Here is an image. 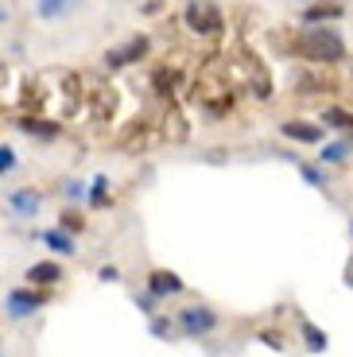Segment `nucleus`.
I'll use <instances>...</instances> for the list:
<instances>
[{"label": "nucleus", "instance_id": "obj_1", "mask_svg": "<svg viewBox=\"0 0 353 357\" xmlns=\"http://www.w3.org/2000/svg\"><path fill=\"white\" fill-rule=\"evenodd\" d=\"M292 47L299 59H310V63H338L345 54V39L334 27H303Z\"/></svg>", "mask_w": 353, "mask_h": 357}, {"label": "nucleus", "instance_id": "obj_2", "mask_svg": "<svg viewBox=\"0 0 353 357\" xmlns=\"http://www.w3.org/2000/svg\"><path fill=\"white\" fill-rule=\"evenodd\" d=\"M175 326L186 338H202V334H210L218 326V311H210V307H183L175 314Z\"/></svg>", "mask_w": 353, "mask_h": 357}, {"label": "nucleus", "instance_id": "obj_3", "mask_svg": "<svg viewBox=\"0 0 353 357\" xmlns=\"http://www.w3.org/2000/svg\"><path fill=\"white\" fill-rule=\"evenodd\" d=\"M43 303H47V295H43V287H16V291H8V314L12 319H31L36 311H43Z\"/></svg>", "mask_w": 353, "mask_h": 357}, {"label": "nucleus", "instance_id": "obj_4", "mask_svg": "<svg viewBox=\"0 0 353 357\" xmlns=\"http://www.w3.org/2000/svg\"><path fill=\"white\" fill-rule=\"evenodd\" d=\"M186 24L195 27V31H206V36H210V31H218V27H221V20H218V12H213L210 4L190 0V4H186Z\"/></svg>", "mask_w": 353, "mask_h": 357}, {"label": "nucleus", "instance_id": "obj_5", "mask_svg": "<svg viewBox=\"0 0 353 357\" xmlns=\"http://www.w3.org/2000/svg\"><path fill=\"white\" fill-rule=\"evenodd\" d=\"M280 132L287 136V140H295V144H318L322 136H326V128H322V125H310V121H283Z\"/></svg>", "mask_w": 353, "mask_h": 357}, {"label": "nucleus", "instance_id": "obj_6", "mask_svg": "<svg viewBox=\"0 0 353 357\" xmlns=\"http://www.w3.org/2000/svg\"><path fill=\"white\" fill-rule=\"evenodd\" d=\"M144 54H148V39L136 36V39H128V43H124L121 51H109V54H105V66H128V63H140Z\"/></svg>", "mask_w": 353, "mask_h": 357}, {"label": "nucleus", "instance_id": "obj_7", "mask_svg": "<svg viewBox=\"0 0 353 357\" xmlns=\"http://www.w3.org/2000/svg\"><path fill=\"white\" fill-rule=\"evenodd\" d=\"M179 291H183V280L167 268H156L148 276V295H156V299H167V295H179Z\"/></svg>", "mask_w": 353, "mask_h": 357}, {"label": "nucleus", "instance_id": "obj_8", "mask_svg": "<svg viewBox=\"0 0 353 357\" xmlns=\"http://www.w3.org/2000/svg\"><path fill=\"white\" fill-rule=\"evenodd\" d=\"M62 280V268L54 260H39V264L27 268V284L31 287H54Z\"/></svg>", "mask_w": 353, "mask_h": 357}, {"label": "nucleus", "instance_id": "obj_9", "mask_svg": "<svg viewBox=\"0 0 353 357\" xmlns=\"http://www.w3.org/2000/svg\"><path fill=\"white\" fill-rule=\"evenodd\" d=\"M342 4L338 0H330V4H310L307 12H303V24L307 27H315V24H326V20H342Z\"/></svg>", "mask_w": 353, "mask_h": 357}, {"label": "nucleus", "instance_id": "obj_10", "mask_svg": "<svg viewBox=\"0 0 353 357\" xmlns=\"http://www.w3.org/2000/svg\"><path fill=\"white\" fill-rule=\"evenodd\" d=\"M299 334H303V342H307L310 354H326V346H330L326 331H318V326H315L310 319H299Z\"/></svg>", "mask_w": 353, "mask_h": 357}, {"label": "nucleus", "instance_id": "obj_11", "mask_svg": "<svg viewBox=\"0 0 353 357\" xmlns=\"http://www.w3.org/2000/svg\"><path fill=\"white\" fill-rule=\"evenodd\" d=\"M74 8H78V0H39L36 4L39 20H62V16H70Z\"/></svg>", "mask_w": 353, "mask_h": 357}, {"label": "nucleus", "instance_id": "obj_12", "mask_svg": "<svg viewBox=\"0 0 353 357\" xmlns=\"http://www.w3.org/2000/svg\"><path fill=\"white\" fill-rule=\"evenodd\" d=\"M20 128H24L27 136H39V140H54V136H59V125H51V121H36V116H20Z\"/></svg>", "mask_w": 353, "mask_h": 357}, {"label": "nucleus", "instance_id": "obj_13", "mask_svg": "<svg viewBox=\"0 0 353 357\" xmlns=\"http://www.w3.org/2000/svg\"><path fill=\"white\" fill-rule=\"evenodd\" d=\"M322 125H326V128H342V132H353V113H350V109L330 105V109H322Z\"/></svg>", "mask_w": 353, "mask_h": 357}, {"label": "nucleus", "instance_id": "obj_14", "mask_svg": "<svg viewBox=\"0 0 353 357\" xmlns=\"http://www.w3.org/2000/svg\"><path fill=\"white\" fill-rule=\"evenodd\" d=\"M12 210H16V214H24V218H36L39 195H36V190H16V195H12Z\"/></svg>", "mask_w": 353, "mask_h": 357}, {"label": "nucleus", "instance_id": "obj_15", "mask_svg": "<svg viewBox=\"0 0 353 357\" xmlns=\"http://www.w3.org/2000/svg\"><path fill=\"white\" fill-rule=\"evenodd\" d=\"M318 160L330 163V167H338V163L350 160V140H338V144H326L322 152H318Z\"/></svg>", "mask_w": 353, "mask_h": 357}, {"label": "nucleus", "instance_id": "obj_16", "mask_svg": "<svg viewBox=\"0 0 353 357\" xmlns=\"http://www.w3.org/2000/svg\"><path fill=\"white\" fill-rule=\"evenodd\" d=\"M43 245H47V249H54V252H62V257L74 252V241H70V233H66V229H47L43 233Z\"/></svg>", "mask_w": 353, "mask_h": 357}, {"label": "nucleus", "instance_id": "obj_17", "mask_svg": "<svg viewBox=\"0 0 353 357\" xmlns=\"http://www.w3.org/2000/svg\"><path fill=\"white\" fill-rule=\"evenodd\" d=\"M86 195H89V206H105L109 202V178L105 175H98V178H93V190H86Z\"/></svg>", "mask_w": 353, "mask_h": 357}, {"label": "nucleus", "instance_id": "obj_18", "mask_svg": "<svg viewBox=\"0 0 353 357\" xmlns=\"http://www.w3.org/2000/svg\"><path fill=\"white\" fill-rule=\"evenodd\" d=\"M59 229H66V233H74V229H86V218L82 214H74V210H66V214H62V222H59Z\"/></svg>", "mask_w": 353, "mask_h": 357}, {"label": "nucleus", "instance_id": "obj_19", "mask_svg": "<svg viewBox=\"0 0 353 357\" xmlns=\"http://www.w3.org/2000/svg\"><path fill=\"white\" fill-rule=\"evenodd\" d=\"M151 334H156V338H171V319H163V314H151Z\"/></svg>", "mask_w": 353, "mask_h": 357}, {"label": "nucleus", "instance_id": "obj_20", "mask_svg": "<svg viewBox=\"0 0 353 357\" xmlns=\"http://www.w3.org/2000/svg\"><path fill=\"white\" fill-rule=\"evenodd\" d=\"M16 167V152H12L8 144H0V175H4V171H12Z\"/></svg>", "mask_w": 353, "mask_h": 357}, {"label": "nucleus", "instance_id": "obj_21", "mask_svg": "<svg viewBox=\"0 0 353 357\" xmlns=\"http://www.w3.org/2000/svg\"><path fill=\"white\" fill-rule=\"evenodd\" d=\"M299 171H303V178H307L310 187H326V178L318 175V167H307V163H299Z\"/></svg>", "mask_w": 353, "mask_h": 357}, {"label": "nucleus", "instance_id": "obj_22", "mask_svg": "<svg viewBox=\"0 0 353 357\" xmlns=\"http://www.w3.org/2000/svg\"><path fill=\"white\" fill-rule=\"evenodd\" d=\"M62 190H66V198H78V202L86 198V183H74V178H70V183H66Z\"/></svg>", "mask_w": 353, "mask_h": 357}, {"label": "nucleus", "instance_id": "obj_23", "mask_svg": "<svg viewBox=\"0 0 353 357\" xmlns=\"http://www.w3.org/2000/svg\"><path fill=\"white\" fill-rule=\"evenodd\" d=\"M136 307L144 314H156V295H136Z\"/></svg>", "mask_w": 353, "mask_h": 357}, {"label": "nucleus", "instance_id": "obj_24", "mask_svg": "<svg viewBox=\"0 0 353 357\" xmlns=\"http://www.w3.org/2000/svg\"><path fill=\"white\" fill-rule=\"evenodd\" d=\"M98 280H105V284H117V280H121V272H117L113 264H105V268L98 272Z\"/></svg>", "mask_w": 353, "mask_h": 357}, {"label": "nucleus", "instance_id": "obj_25", "mask_svg": "<svg viewBox=\"0 0 353 357\" xmlns=\"http://www.w3.org/2000/svg\"><path fill=\"white\" fill-rule=\"evenodd\" d=\"M260 342H264V346H272V349H283V342H280V334H276V331L260 334Z\"/></svg>", "mask_w": 353, "mask_h": 357}, {"label": "nucleus", "instance_id": "obj_26", "mask_svg": "<svg viewBox=\"0 0 353 357\" xmlns=\"http://www.w3.org/2000/svg\"><path fill=\"white\" fill-rule=\"evenodd\" d=\"M345 284H350V287H353V268H350V276H345Z\"/></svg>", "mask_w": 353, "mask_h": 357}, {"label": "nucleus", "instance_id": "obj_27", "mask_svg": "<svg viewBox=\"0 0 353 357\" xmlns=\"http://www.w3.org/2000/svg\"><path fill=\"white\" fill-rule=\"evenodd\" d=\"M0 20H4V8H0Z\"/></svg>", "mask_w": 353, "mask_h": 357}, {"label": "nucleus", "instance_id": "obj_28", "mask_svg": "<svg viewBox=\"0 0 353 357\" xmlns=\"http://www.w3.org/2000/svg\"><path fill=\"white\" fill-rule=\"evenodd\" d=\"M350 233H353V225H350Z\"/></svg>", "mask_w": 353, "mask_h": 357}]
</instances>
